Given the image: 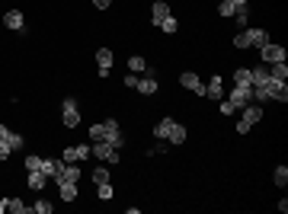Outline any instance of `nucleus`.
I'll list each match as a JSON object with an SVG mask.
<instances>
[{
    "label": "nucleus",
    "mask_w": 288,
    "mask_h": 214,
    "mask_svg": "<svg viewBox=\"0 0 288 214\" xmlns=\"http://www.w3.org/2000/svg\"><path fill=\"white\" fill-rule=\"evenodd\" d=\"M90 141H109V144L118 147V150L125 147V135L118 131V122H115V118H106V122L93 125L90 128Z\"/></svg>",
    "instance_id": "f257e3e1"
},
{
    "label": "nucleus",
    "mask_w": 288,
    "mask_h": 214,
    "mask_svg": "<svg viewBox=\"0 0 288 214\" xmlns=\"http://www.w3.org/2000/svg\"><path fill=\"white\" fill-rule=\"evenodd\" d=\"M90 153L100 163H118V157H122V153H118V147H112L109 141H90Z\"/></svg>",
    "instance_id": "f03ea898"
},
{
    "label": "nucleus",
    "mask_w": 288,
    "mask_h": 214,
    "mask_svg": "<svg viewBox=\"0 0 288 214\" xmlns=\"http://www.w3.org/2000/svg\"><path fill=\"white\" fill-rule=\"evenodd\" d=\"M262 118V105L259 102H250V105H244V118L237 122V135H247L250 128H253L256 122Z\"/></svg>",
    "instance_id": "7ed1b4c3"
},
{
    "label": "nucleus",
    "mask_w": 288,
    "mask_h": 214,
    "mask_svg": "<svg viewBox=\"0 0 288 214\" xmlns=\"http://www.w3.org/2000/svg\"><path fill=\"white\" fill-rule=\"evenodd\" d=\"M61 122H64V128H77L80 125V109H77V99L74 96H67L61 102Z\"/></svg>",
    "instance_id": "20e7f679"
},
{
    "label": "nucleus",
    "mask_w": 288,
    "mask_h": 214,
    "mask_svg": "<svg viewBox=\"0 0 288 214\" xmlns=\"http://www.w3.org/2000/svg\"><path fill=\"white\" fill-rule=\"evenodd\" d=\"M227 102L234 105V112L244 109V105H250V102H253V87H231V96H227Z\"/></svg>",
    "instance_id": "39448f33"
},
{
    "label": "nucleus",
    "mask_w": 288,
    "mask_h": 214,
    "mask_svg": "<svg viewBox=\"0 0 288 214\" xmlns=\"http://www.w3.org/2000/svg\"><path fill=\"white\" fill-rule=\"evenodd\" d=\"M138 93H144V96H154V93L160 90V83H157V77H154V70L148 67L144 70V77H138V87H135Z\"/></svg>",
    "instance_id": "423d86ee"
},
{
    "label": "nucleus",
    "mask_w": 288,
    "mask_h": 214,
    "mask_svg": "<svg viewBox=\"0 0 288 214\" xmlns=\"http://www.w3.org/2000/svg\"><path fill=\"white\" fill-rule=\"evenodd\" d=\"M259 55H262V61H266V64L285 61V48H282V45H275V42H266V45L259 48Z\"/></svg>",
    "instance_id": "0eeeda50"
},
{
    "label": "nucleus",
    "mask_w": 288,
    "mask_h": 214,
    "mask_svg": "<svg viewBox=\"0 0 288 214\" xmlns=\"http://www.w3.org/2000/svg\"><path fill=\"white\" fill-rule=\"evenodd\" d=\"M4 26L10 32H26V16H22L19 10H7V13H4Z\"/></svg>",
    "instance_id": "6e6552de"
},
{
    "label": "nucleus",
    "mask_w": 288,
    "mask_h": 214,
    "mask_svg": "<svg viewBox=\"0 0 288 214\" xmlns=\"http://www.w3.org/2000/svg\"><path fill=\"white\" fill-rule=\"evenodd\" d=\"M87 157H90V144L64 147V153H61V160H64V163H80V160H87Z\"/></svg>",
    "instance_id": "1a4fd4ad"
},
{
    "label": "nucleus",
    "mask_w": 288,
    "mask_h": 214,
    "mask_svg": "<svg viewBox=\"0 0 288 214\" xmlns=\"http://www.w3.org/2000/svg\"><path fill=\"white\" fill-rule=\"evenodd\" d=\"M266 90H269V102H288V87H285V80H269Z\"/></svg>",
    "instance_id": "9d476101"
},
{
    "label": "nucleus",
    "mask_w": 288,
    "mask_h": 214,
    "mask_svg": "<svg viewBox=\"0 0 288 214\" xmlns=\"http://www.w3.org/2000/svg\"><path fill=\"white\" fill-rule=\"evenodd\" d=\"M247 39H250V48H262V45L269 42V32L262 29V26H247Z\"/></svg>",
    "instance_id": "9b49d317"
},
{
    "label": "nucleus",
    "mask_w": 288,
    "mask_h": 214,
    "mask_svg": "<svg viewBox=\"0 0 288 214\" xmlns=\"http://www.w3.org/2000/svg\"><path fill=\"white\" fill-rule=\"evenodd\" d=\"M179 83H183L186 90H192V93H199V96H205V83L199 80V74H192V70H186V74L179 77Z\"/></svg>",
    "instance_id": "f8f14e48"
},
{
    "label": "nucleus",
    "mask_w": 288,
    "mask_h": 214,
    "mask_svg": "<svg viewBox=\"0 0 288 214\" xmlns=\"http://www.w3.org/2000/svg\"><path fill=\"white\" fill-rule=\"evenodd\" d=\"M61 170H64V160H52V157H42V173L48 176V179H58L61 176Z\"/></svg>",
    "instance_id": "ddd939ff"
},
{
    "label": "nucleus",
    "mask_w": 288,
    "mask_h": 214,
    "mask_svg": "<svg viewBox=\"0 0 288 214\" xmlns=\"http://www.w3.org/2000/svg\"><path fill=\"white\" fill-rule=\"evenodd\" d=\"M96 64H100V77L106 80V77H109V70H112V51L109 48H100V51H96Z\"/></svg>",
    "instance_id": "4468645a"
},
{
    "label": "nucleus",
    "mask_w": 288,
    "mask_h": 214,
    "mask_svg": "<svg viewBox=\"0 0 288 214\" xmlns=\"http://www.w3.org/2000/svg\"><path fill=\"white\" fill-rule=\"evenodd\" d=\"M166 16H170V7H166V0H154V7H151V22H154V26H160Z\"/></svg>",
    "instance_id": "2eb2a0df"
},
{
    "label": "nucleus",
    "mask_w": 288,
    "mask_h": 214,
    "mask_svg": "<svg viewBox=\"0 0 288 214\" xmlns=\"http://www.w3.org/2000/svg\"><path fill=\"white\" fill-rule=\"evenodd\" d=\"M77 179H80V163H64V170L55 182H77Z\"/></svg>",
    "instance_id": "dca6fc26"
},
{
    "label": "nucleus",
    "mask_w": 288,
    "mask_h": 214,
    "mask_svg": "<svg viewBox=\"0 0 288 214\" xmlns=\"http://www.w3.org/2000/svg\"><path fill=\"white\" fill-rule=\"evenodd\" d=\"M205 96H208V99H221V96H224V80H221V77H211V80H208Z\"/></svg>",
    "instance_id": "f3484780"
},
{
    "label": "nucleus",
    "mask_w": 288,
    "mask_h": 214,
    "mask_svg": "<svg viewBox=\"0 0 288 214\" xmlns=\"http://www.w3.org/2000/svg\"><path fill=\"white\" fill-rule=\"evenodd\" d=\"M26 179H29V189H35V192H42V189L48 185V176H45L42 170H29Z\"/></svg>",
    "instance_id": "a211bd4d"
},
{
    "label": "nucleus",
    "mask_w": 288,
    "mask_h": 214,
    "mask_svg": "<svg viewBox=\"0 0 288 214\" xmlns=\"http://www.w3.org/2000/svg\"><path fill=\"white\" fill-rule=\"evenodd\" d=\"M173 118H160V122H157V128H154V138H157V141H166V138H170V131H173Z\"/></svg>",
    "instance_id": "6ab92c4d"
},
{
    "label": "nucleus",
    "mask_w": 288,
    "mask_h": 214,
    "mask_svg": "<svg viewBox=\"0 0 288 214\" xmlns=\"http://www.w3.org/2000/svg\"><path fill=\"white\" fill-rule=\"evenodd\" d=\"M58 195H61V201H74L77 198V182H58Z\"/></svg>",
    "instance_id": "aec40b11"
},
{
    "label": "nucleus",
    "mask_w": 288,
    "mask_h": 214,
    "mask_svg": "<svg viewBox=\"0 0 288 214\" xmlns=\"http://www.w3.org/2000/svg\"><path fill=\"white\" fill-rule=\"evenodd\" d=\"M234 87H253L250 67H237V70H234Z\"/></svg>",
    "instance_id": "412c9836"
},
{
    "label": "nucleus",
    "mask_w": 288,
    "mask_h": 214,
    "mask_svg": "<svg viewBox=\"0 0 288 214\" xmlns=\"http://www.w3.org/2000/svg\"><path fill=\"white\" fill-rule=\"evenodd\" d=\"M0 141H7V144L13 147V153L26 147V138H22V135H16V131H7V138H0Z\"/></svg>",
    "instance_id": "4be33fe9"
},
{
    "label": "nucleus",
    "mask_w": 288,
    "mask_h": 214,
    "mask_svg": "<svg viewBox=\"0 0 288 214\" xmlns=\"http://www.w3.org/2000/svg\"><path fill=\"white\" fill-rule=\"evenodd\" d=\"M128 70H131V74H144V70H148V61H144L141 55H131L128 58Z\"/></svg>",
    "instance_id": "5701e85b"
},
{
    "label": "nucleus",
    "mask_w": 288,
    "mask_h": 214,
    "mask_svg": "<svg viewBox=\"0 0 288 214\" xmlns=\"http://www.w3.org/2000/svg\"><path fill=\"white\" fill-rule=\"evenodd\" d=\"M272 182L279 185V189H285L288 185V166L282 163V166H275V173H272Z\"/></svg>",
    "instance_id": "b1692460"
},
{
    "label": "nucleus",
    "mask_w": 288,
    "mask_h": 214,
    "mask_svg": "<svg viewBox=\"0 0 288 214\" xmlns=\"http://www.w3.org/2000/svg\"><path fill=\"white\" fill-rule=\"evenodd\" d=\"M7 211H13V214H29V205L22 198H7Z\"/></svg>",
    "instance_id": "393cba45"
},
{
    "label": "nucleus",
    "mask_w": 288,
    "mask_h": 214,
    "mask_svg": "<svg viewBox=\"0 0 288 214\" xmlns=\"http://www.w3.org/2000/svg\"><path fill=\"white\" fill-rule=\"evenodd\" d=\"M269 77H272V80H285V77H288V64H285V61L269 64Z\"/></svg>",
    "instance_id": "a878e982"
},
{
    "label": "nucleus",
    "mask_w": 288,
    "mask_h": 214,
    "mask_svg": "<svg viewBox=\"0 0 288 214\" xmlns=\"http://www.w3.org/2000/svg\"><path fill=\"white\" fill-rule=\"evenodd\" d=\"M166 141H170V144H183V141H186V128L183 125H173V131H170V138H166Z\"/></svg>",
    "instance_id": "bb28decb"
},
{
    "label": "nucleus",
    "mask_w": 288,
    "mask_h": 214,
    "mask_svg": "<svg viewBox=\"0 0 288 214\" xmlns=\"http://www.w3.org/2000/svg\"><path fill=\"white\" fill-rule=\"evenodd\" d=\"M237 13V7L231 4V0H221V4H218V16H224V19H231Z\"/></svg>",
    "instance_id": "cd10ccee"
},
{
    "label": "nucleus",
    "mask_w": 288,
    "mask_h": 214,
    "mask_svg": "<svg viewBox=\"0 0 288 214\" xmlns=\"http://www.w3.org/2000/svg\"><path fill=\"white\" fill-rule=\"evenodd\" d=\"M93 182H96V185H100V182H109V170H106L103 163H100V166H96V170H93Z\"/></svg>",
    "instance_id": "c85d7f7f"
},
{
    "label": "nucleus",
    "mask_w": 288,
    "mask_h": 214,
    "mask_svg": "<svg viewBox=\"0 0 288 214\" xmlns=\"http://www.w3.org/2000/svg\"><path fill=\"white\" fill-rule=\"evenodd\" d=\"M96 195H100L103 201H109L112 198V185L109 182H100V185H96Z\"/></svg>",
    "instance_id": "c756f323"
},
{
    "label": "nucleus",
    "mask_w": 288,
    "mask_h": 214,
    "mask_svg": "<svg viewBox=\"0 0 288 214\" xmlns=\"http://www.w3.org/2000/svg\"><path fill=\"white\" fill-rule=\"evenodd\" d=\"M32 211H35V214H52V201L39 198V201H35V205H32Z\"/></svg>",
    "instance_id": "7c9ffc66"
},
{
    "label": "nucleus",
    "mask_w": 288,
    "mask_h": 214,
    "mask_svg": "<svg viewBox=\"0 0 288 214\" xmlns=\"http://www.w3.org/2000/svg\"><path fill=\"white\" fill-rule=\"evenodd\" d=\"M160 29H163V32H176V29H179V22H176V16L170 13V16H166V19L160 22Z\"/></svg>",
    "instance_id": "2f4dec72"
},
{
    "label": "nucleus",
    "mask_w": 288,
    "mask_h": 214,
    "mask_svg": "<svg viewBox=\"0 0 288 214\" xmlns=\"http://www.w3.org/2000/svg\"><path fill=\"white\" fill-rule=\"evenodd\" d=\"M234 48H250V39H247V32H244V29L234 35Z\"/></svg>",
    "instance_id": "473e14b6"
},
{
    "label": "nucleus",
    "mask_w": 288,
    "mask_h": 214,
    "mask_svg": "<svg viewBox=\"0 0 288 214\" xmlns=\"http://www.w3.org/2000/svg\"><path fill=\"white\" fill-rule=\"evenodd\" d=\"M26 170H42V157L29 153V157H26Z\"/></svg>",
    "instance_id": "72a5a7b5"
},
{
    "label": "nucleus",
    "mask_w": 288,
    "mask_h": 214,
    "mask_svg": "<svg viewBox=\"0 0 288 214\" xmlns=\"http://www.w3.org/2000/svg\"><path fill=\"white\" fill-rule=\"evenodd\" d=\"M10 153H13V147H10V144H7V141H0V160H7V157H10Z\"/></svg>",
    "instance_id": "f704fd0d"
},
{
    "label": "nucleus",
    "mask_w": 288,
    "mask_h": 214,
    "mask_svg": "<svg viewBox=\"0 0 288 214\" xmlns=\"http://www.w3.org/2000/svg\"><path fill=\"white\" fill-rule=\"evenodd\" d=\"M125 87L135 90V87H138V77H135V74H125Z\"/></svg>",
    "instance_id": "c9c22d12"
},
{
    "label": "nucleus",
    "mask_w": 288,
    "mask_h": 214,
    "mask_svg": "<svg viewBox=\"0 0 288 214\" xmlns=\"http://www.w3.org/2000/svg\"><path fill=\"white\" fill-rule=\"evenodd\" d=\"M231 112H234V105L224 99V102H221V115H231Z\"/></svg>",
    "instance_id": "e433bc0d"
},
{
    "label": "nucleus",
    "mask_w": 288,
    "mask_h": 214,
    "mask_svg": "<svg viewBox=\"0 0 288 214\" xmlns=\"http://www.w3.org/2000/svg\"><path fill=\"white\" fill-rule=\"evenodd\" d=\"M112 0H93V7H100V10H109Z\"/></svg>",
    "instance_id": "4c0bfd02"
},
{
    "label": "nucleus",
    "mask_w": 288,
    "mask_h": 214,
    "mask_svg": "<svg viewBox=\"0 0 288 214\" xmlns=\"http://www.w3.org/2000/svg\"><path fill=\"white\" fill-rule=\"evenodd\" d=\"M231 4H234V7L240 10V7H247V4H250V0H231Z\"/></svg>",
    "instance_id": "58836bf2"
},
{
    "label": "nucleus",
    "mask_w": 288,
    "mask_h": 214,
    "mask_svg": "<svg viewBox=\"0 0 288 214\" xmlns=\"http://www.w3.org/2000/svg\"><path fill=\"white\" fill-rule=\"evenodd\" d=\"M7 211V198H0V214H4Z\"/></svg>",
    "instance_id": "ea45409f"
}]
</instances>
